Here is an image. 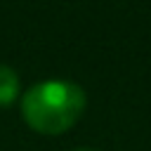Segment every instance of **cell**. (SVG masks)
I'll list each match as a JSON object with an SVG mask.
<instances>
[{
  "label": "cell",
  "mask_w": 151,
  "mask_h": 151,
  "mask_svg": "<svg viewBox=\"0 0 151 151\" xmlns=\"http://www.w3.org/2000/svg\"><path fill=\"white\" fill-rule=\"evenodd\" d=\"M87 104L85 90L68 80H45L21 97L24 120L42 134H61L78 123Z\"/></svg>",
  "instance_id": "1"
},
{
  "label": "cell",
  "mask_w": 151,
  "mask_h": 151,
  "mask_svg": "<svg viewBox=\"0 0 151 151\" xmlns=\"http://www.w3.org/2000/svg\"><path fill=\"white\" fill-rule=\"evenodd\" d=\"M19 94V76L14 68L0 64V106H7Z\"/></svg>",
  "instance_id": "2"
},
{
  "label": "cell",
  "mask_w": 151,
  "mask_h": 151,
  "mask_svg": "<svg viewBox=\"0 0 151 151\" xmlns=\"http://www.w3.org/2000/svg\"><path fill=\"white\" fill-rule=\"evenodd\" d=\"M73 151H99V149H90V146H80V149H73Z\"/></svg>",
  "instance_id": "3"
}]
</instances>
